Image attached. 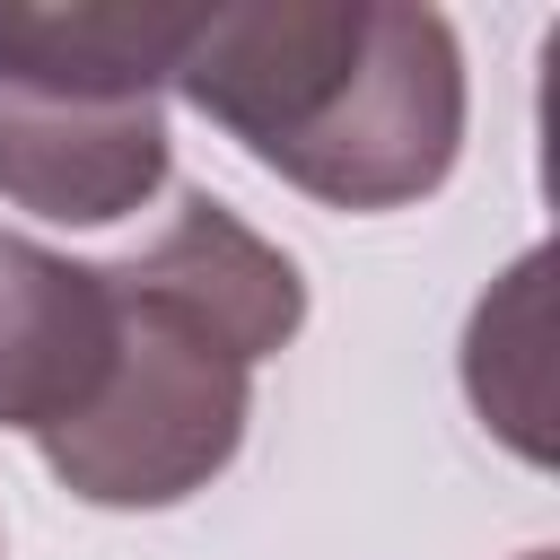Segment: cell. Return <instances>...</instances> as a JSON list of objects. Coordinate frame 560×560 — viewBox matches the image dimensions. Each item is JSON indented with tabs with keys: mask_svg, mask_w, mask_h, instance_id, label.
<instances>
[{
	"mask_svg": "<svg viewBox=\"0 0 560 560\" xmlns=\"http://www.w3.org/2000/svg\"><path fill=\"white\" fill-rule=\"evenodd\" d=\"M114 350L79 420L44 446L52 481L88 508H175L210 490L254 411V368L298 341L306 280L219 192H184L175 219L105 262Z\"/></svg>",
	"mask_w": 560,
	"mask_h": 560,
	"instance_id": "1",
	"label": "cell"
},
{
	"mask_svg": "<svg viewBox=\"0 0 560 560\" xmlns=\"http://www.w3.org/2000/svg\"><path fill=\"white\" fill-rule=\"evenodd\" d=\"M166 88L324 210L429 201L464 158L455 26L402 0L192 9Z\"/></svg>",
	"mask_w": 560,
	"mask_h": 560,
	"instance_id": "2",
	"label": "cell"
},
{
	"mask_svg": "<svg viewBox=\"0 0 560 560\" xmlns=\"http://www.w3.org/2000/svg\"><path fill=\"white\" fill-rule=\"evenodd\" d=\"M184 26L166 0H0V201L52 228L131 219L175 158Z\"/></svg>",
	"mask_w": 560,
	"mask_h": 560,
	"instance_id": "3",
	"label": "cell"
},
{
	"mask_svg": "<svg viewBox=\"0 0 560 560\" xmlns=\"http://www.w3.org/2000/svg\"><path fill=\"white\" fill-rule=\"evenodd\" d=\"M114 350L105 262H70L18 228H0V429L52 438L88 411Z\"/></svg>",
	"mask_w": 560,
	"mask_h": 560,
	"instance_id": "4",
	"label": "cell"
},
{
	"mask_svg": "<svg viewBox=\"0 0 560 560\" xmlns=\"http://www.w3.org/2000/svg\"><path fill=\"white\" fill-rule=\"evenodd\" d=\"M525 560H551V551H525Z\"/></svg>",
	"mask_w": 560,
	"mask_h": 560,
	"instance_id": "5",
	"label": "cell"
}]
</instances>
